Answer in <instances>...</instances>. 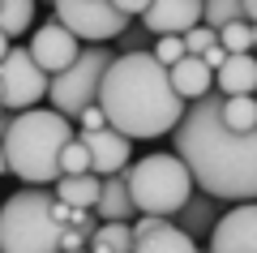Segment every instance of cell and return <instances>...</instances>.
<instances>
[{
	"mask_svg": "<svg viewBox=\"0 0 257 253\" xmlns=\"http://www.w3.org/2000/svg\"><path fill=\"white\" fill-rule=\"evenodd\" d=\"M77 43H82V39L69 35V30L52 18V22H43V26L30 35V56H35V64L47 73V77H56V73H64L77 60V52H82Z\"/></svg>",
	"mask_w": 257,
	"mask_h": 253,
	"instance_id": "cell-10",
	"label": "cell"
},
{
	"mask_svg": "<svg viewBox=\"0 0 257 253\" xmlns=\"http://www.w3.org/2000/svg\"><path fill=\"white\" fill-rule=\"evenodd\" d=\"M111 5H116V9L124 13V18H142V13H146V5H150V0H111Z\"/></svg>",
	"mask_w": 257,
	"mask_h": 253,
	"instance_id": "cell-30",
	"label": "cell"
},
{
	"mask_svg": "<svg viewBox=\"0 0 257 253\" xmlns=\"http://www.w3.org/2000/svg\"><path fill=\"white\" fill-rule=\"evenodd\" d=\"M99 185H103V176L82 172V176H60V181L52 185V193H56V202H64V206L94 210V202H99Z\"/></svg>",
	"mask_w": 257,
	"mask_h": 253,
	"instance_id": "cell-18",
	"label": "cell"
},
{
	"mask_svg": "<svg viewBox=\"0 0 257 253\" xmlns=\"http://www.w3.org/2000/svg\"><path fill=\"white\" fill-rule=\"evenodd\" d=\"M227 22H248L244 18V0H202V26L219 30Z\"/></svg>",
	"mask_w": 257,
	"mask_h": 253,
	"instance_id": "cell-23",
	"label": "cell"
},
{
	"mask_svg": "<svg viewBox=\"0 0 257 253\" xmlns=\"http://www.w3.org/2000/svg\"><path fill=\"white\" fill-rule=\"evenodd\" d=\"M30 26H35V0H0V35L9 43Z\"/></svg>",
	"mask_w": 257,
	"mask_h": 253,
	"instance_id": "cell-20",
	"label": "cell"
},
{
	"mask_svg": "<svg viewBox=\"0 0 257 253\" xmlns=\"http://www.w3.org/2000/svg\"><path fill=\"white\" fill-rule=\"evenodd\" d=\"M167 77H172L176 95H180L184 103H193V99H202V95L214 91V73L206 69L197 56H184V60H176L172 69H167Z\"/></svg>",
	"mask_w": 257,
	"mask_h": 253,
	"instance_id": "cell-17",
	"label": "cell"
},
{
	"mask_svg": "<svg viewBox=\"0 0 257 253\" xmlns=\"http://www.w3.org/2000/svg\"><path fill=\"white\" fill-rule=\"evenodd\" d=\"M90 253H133V223H99Z\"/></svg>",
	"mask_w": 257,
	"mask_h": 253,
	"instance_id": "cell-21",
	"label": "cell"
},
{
	"mask_svg": "<svg viewBox=\"0 0 257 253\" xmlns=\"http://www.w3.org/2000/svg\"><path fill=\"white\" fill-rule=\"evenodd\" d=\"M150 56H155L163 69H172L176 60H184V43H180V35H159V43L150 47Z\"/></svg>",
	"mask_w": 257,
	"mask_h": 253,
	"instance_id": "cell-27",
	"label": "cell"
},
{
	"mask_svg": "<svg viewBox=\"0 0 257 253\" xmlns=\"http://www.w3.org/2000/svg\"><path fill=\"white\" fill-rule=\"evenodd\" d=\"M5 56H9V39L0 35V60H5Z\"/></svg>",
	"mask_w": 257,
	"mask_h": 253,
	"instance_id": "cell-34",
	"label": "cell"
},
{
	"mask_svg": "<svg viewBox=\"0 0 257 253\" xmlns=\"http://www.w3.org/2000/svg\"><path fill=\"white\" fill-rule=\"evenodd\" d=\"M52 9L56 22L86 43H111L133 26V18H124L111 0H52Z\"/></svg>",
	"mask_w": 257,
	"mask_h": 253,
	"instance_id": "cell-7",
	"label": "cell"
},
{
	"mask_svg": "<svg viewBox=\"0 0 257 253\" xmlns=\"http://www.w3.org/2000/svg\"><path fill=\"white\" fill-rule=\"evenodd\" d=\"M82 253H90V249H82Z\"/></svg>",
	"mask_w": 257,
	"mask_h": 253,
	"instance_id": "cell-36",
	"label": "cell"
},
{
	"mask_svg": "<svg viewBox=\"0 0 257 253\" xmlns=\"http://www.w3.org/2000/svg\"><path fill=\"white\" fill-rule=\"evenodd\" d=\"M99 232V219H94V210H69V223L60 227V253H82L90 249V236Z\"/></svg>",
	"mask_w": 257,
	"mask_h": 253,
	"instance_id": "cell-19",
	"label": "cell"
},
{
	"mask_svg": "<svg viewBox=\"0 0 257 253\" xmlns=\"http://www.w3.org/2000/svg\"><path fill=\"white\" fill-rule=\"evenodd\" d=\"M180 43H184V56H202L206 47L219 43V30H210V26H193V30H184V35H180Z\"/></svg>",
	"mask_w": 257,
	"mask_h": 253,
	"instance_id": "cell-26",
	"label": "cell"
},
{
	"mask_svg": "<svg viewBox=\"0 0 257 253\" xmlns=\"http://www.w3.org/2000/svg\"><path fill=\"white\" fill-rule=\"evenodd\" d=\"M99 108L107 116V125L133 142V137L172 133L189 103L176 95L167 69L142 47V52H120L111 60L99 86Z\"/></svg>",
	"mask_w": 257,
	"mask_h": 253,
	"instance_id": "cell-2",
	"label": "cell"
},
{
	"mask_svg": "<svg viewBox=\"0 0 257 253\" xmlns=\"http://www.w3.org/2000/svg\"><path fill=\"white\" fill-rule=\"evenodd\" d=\"M94 129H107V116H103L99 103H90V108L77 112V133H94Z\"/></svg>",
	"mask_w": 257,
	"mask_h": 253,
	"instance_id": "cell-28",
	"label": "cell"
},
{
	"mask_svg": "<svg viewBox=\"0 0 257 253\" xmlns=\"http://www.w3.org/2000/svg\"><path fill=\"white\" fill-rule=\"evenodd\" d=\"M47 86H52V77L35 64L30 47H9V56L0 60V108L9 116L30 112L47 95Z\"/></svg>",
	"mask_w": 257,
	"mask_h": 253,
	"instance_id": "cell-8",
	"label": "cell"
},
{
	"mask_svg": "<svg viewBox=\"0 0 257 253\" xmlns=\"http://www.w3.org/2000/svg\"><path fill=\"white\" fill-rule=\"evenodd\" d=\"M9 172V159H5V146H0V176Z\"/></svg>",
	"mask_w": 257,
	"mask_h": 253,
	"instance_id": "cell-33",
	"label": "cell"
},
{
	"mask_svg": "<svg viewBox=\"0 0 257 253\" xmlns=\"http://www.w3.org/2000/svg\"><path fill=\"white\" fill-rule=\"evenodd\" d=\"M128 181V198L138 206V215H155V219H172L184 202L193 198V176L172 150H155L146 159L124 167Z\"/></svg>",
	"mask_w": 257,
	"mask_h": 253,
	"instance_id": "cell-5",
	"label": "cell"
},
{
	"mask_svg": "<svg viewBox=\"0 0 257 253\" xmlns=\"http://www.w3.org/2000/svg\"><path fill=\"white\" fill-rule=\"evenodd\" d=\"M133 215H138V206H133V198H128V181H124V172L103 176V185H99V202H94V219H99V223H128Z\"/></svg>",
	"mask_w": 257,
	"mask_h": 253,
	"instance_id": "cell-14",
	"label": "cell"
},
{
	"mask_svg": "<svg viewBox=\"0 0 257 253\" xmlns=\"http://www.w3.org/2000/svg\"><path fill=\"white\" fill-rule=\"evenodd\" d=\"M202 26V0H150L142 13L146 35H184Z\"/></svg>",
	"mask_w": 257,
	"mask_h": 253,
	"instance_id": "cell-11",
	"label": "cell"
},
{
	"mask_svg": "<svg viewBox=\"0 0 257 253\" xmlns=\"http://www.w3.org/2000/svg\"><path fill=\"white\" fill-rule=\"evenodd\" d=\"M244 18L253 22V26H257V0H244Z\"/></svg>",
	"mask_w": 257,
	"mask_h": 253,
	"instance_id": "cell-31",
	"label": "cell"
},
{
	"mask_svg": "<svg viewBox=\"0 0 257 253\" xmlns=\"http://www.w3.org/2000/svg\"><path fill=\"white\" fill-rule=\"evenodd\" d=\"M214 91L227 99V95H253L257 91V60L253 52H236L214 69Z\"/></svg>",
	"mask_w": 257,
	"mask_h": 253,
	"instance_id": "cell-15",
	"label": "cell"
},
{
	"mask_svg": "<svg viewBox=\"0 0 257 253\" xmlns=\"http://www.w3.org/2000/svg\"><path fill=\"white\" fill-rule=\"evenodd\" d=\"M77 137L73 120L60 116L52 108H30L18 112L9 120V133H5V159H9V172L26 185H56L60 181V150Z\"/></svg>",
	"mask_w": 257,
	"mask_h": 253,
	"instance_id": "cell-3",
	"label": "cell"
},
{
	"mask_svg": "<svg viewBox=\"0 0 257 253\" xmlns=\"http://www.w3.org/2000/svg\"><path fill=\"white\" fill-rule=\"evenodd\" d=\"M9 120H13V116H9L5 108H0V142H5V133H9Z\"/></svg>",
	"mask_w": 257,
	"mask_h": 253,
	"instance_id": "cell-32",
	"label": "cell"
},
{
	"mask_svg": "<svg viewBox=\"0 0 257 253\" xmlns=\"http://www.w3.org/2000/svg\"><path fill=\"white\" fill-rule=\"evenodd\" d=\"M172 223L180 227L184 236H193V240H197V236H210V232H214V223H219V202H214L210 193L193 189V198L172 215Z\"/></svg>",
	"mask_w": 257,
	"mask_h": 253,
	"instance_id": "cell-16",
	"label": "cell"
},
{
	"mask_svg": "<svg viewBox=\"0 0 257 253\" xmlns=\"http://www.w3.org/2000/svg\"><path fill=\"white\" fill-rule=\"evenodd\" d=\"M219 43H223L227 56L253 52V47H257V26H253V22H227V26H219Z\"/></svg>",
	"mask_w": 257,
	"mask_h": 253,
	"instance_id": "cell-24",
	"label": "cell"
},
{
	"mask_svg": "<svg viewBox=\"0 0 257 253\" xmlns=\"http://www.w3.org/2000/svg\"><path fill=\"white\" fill-rule=\"evenodd\" d=\"M82 172H90V150H86L82 137H73L60 150V176H82Z\"/></svg>",
	"mask_w": 257,
	"mask_h": 253,
	"instance_id": "cell-25",
	"label": "cell"
},
{
	"mask_svg": "<svg viewBox=\"0 0 257 253\" xmlns=\"http://www.w3.org/2000/svg\"><path fill=\"white\" fill-rule=\"evenodd\" d=\"M133 253H202L193 236H184L172 219H138L133 223Z\"/></svg>",
	"mask_w": 257,
	"mask_h": 253,
	"instance_id": "cell-12",
	"label": "cell"
},
{
	"mask_svg": "<svg viewBox=\"0 0 257 253\" xmlns=\"http://www.w3.org/2000/svg\"><path fill=\"white\" fill-rule=\"evenodd\" d=\"M223 125L236 129V133L257 129V99L253 95H227L223 99Z\"/></svg>",
	"mask_w": 257,
	"mask_h": 253,
	"instance_id": "cell-22",
	"label": "cell"
},
{
	"mask_svg": "<svg viewBox=\"0 0 257 253\" xmlns=\"http://www.w3.org/2000/svg\"><path fill=\"white\" fill-rule=\"evenodd\" d=\"M253 99H257V91H253Z\"/></svg>",
	"mask_w": 257,
	"mask_h": 253,
	"instance_id": "cell-35",
	"label": "cell"
},
{
	"mask_svg": "<svg viewBox=\"0 0 257 253\" xmlns=\"http://www.w3.org/2000/svg\"><path fill=\"white\" fill-rule=\"evenodd\" d=\"M116 56H120V52H116V47H107V43L82 47V52H77V60L69 64L64 73H56L52 86H47V103H52V112L77 120V112H82V108L99 103L103 73L111 69V60H116Z\"/></svg>",
	"mask_w": 257,
	"mask_h": 253,
	"instance_id": "cell-6",
	"label": "cell"
},
{
	"mask_svg": "<svg viewBox=\"0 0 257 253\" xmlns=\"http://www.w3.org/2000/svg\"><path fill=\"white\" fill-rule=\"evenodd\" d=\"M52 185H26L0 202V253H60V227L69 223Z\"/></svg>",
	"mask_w": 257,
	"mask_h": 253,
	"instance_id": "cell-4",
	"label": "cell"
},
{
	"mask_svg": "<svg viewBox=\"0 0 257 253\" xmlns=\"http://www.w3.org/2000/svg\"><path fill=\"white\" fill-rule=\"evenodd\" d=\"M90 150V172L94 176H111V172H124L128 159H133V142L116 129H94V133H77Z\"/></svg>",
	"mask_w": 257,
	"mask_h": 253,
	"instance_id": "cell-13",
	"label": "cell"
},
{
	"mask_svg": "<svg viewBox=\"0 0 257 253\" xmlns=\"http://www.w3.org/2000/svg\"><path fill=\"white\" fill-rule=\"evenodd\" d=\"M197 60H202V64H206V69H210V73H214V69H219V64H223V60H227V52H223V43H214V47H206V52H202V56H197Z\"/></svg>",
	"mask_w": 257,
	"mask_h": 253,
	"instance_id": "cell-29",
	"label": "cell"
},
{
	"mask_svg": "<svg viewBox=\"0 0 257 253\" xmlns=\"http://www.w3.org/2000/svg\"><path fill=\"white\" fill-rule=\"evenodd\" d=\"M172 137V154L189 167L193 189L210 193L214 202H257V129L236 133L223 125L219 91L193 99Z\"/></svg>",
	"mask_w": 257,
	"mask_h": 253,
	"instance_id": "cell-1",
	"label": "cell"
},
{
	"mask_svg": "<svg viewBox=\"0 0 257 253\" xmlns=\"http://www.w3.org/2000/svg\"><path fill=\"white\" fill-rule=\"evenodd\" d=\"M206 253H257V202H236L219 215Z\"/></svg>",
	"mask_w": 257,
	"mask_h": 253,
	"instance_id": "cell-9",
	"label": "cell"
}]
</instances>
